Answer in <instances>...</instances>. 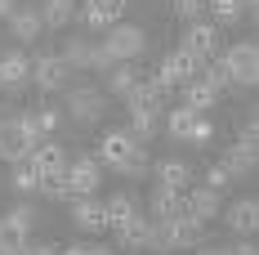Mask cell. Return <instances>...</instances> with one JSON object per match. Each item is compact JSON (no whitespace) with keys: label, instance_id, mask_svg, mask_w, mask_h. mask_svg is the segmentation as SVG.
Wrapping results in <instances>:
<instances>
[{"label":"cell","instance_id":"obj_6","mask_svg":"<svg viewBox=\"0 0 259 255\" xmlns=\"http://www.w3.org/2000/svg\"><path fill=\"white\" fill-rule=\"evenodd\" d=\"M103 103H107L103 90H94V85H72V90H67V117L80 121V126H90V121L103 112Z\"/></svg>","mask_w":259,"mask_h":255},{"label":"cell","instance_id":"obj_32","mask_svg":"<svg viewBox=\"0 0 259 255\" xmlns=\"http://www.w3.org/2000/svg\"><path fill=\"white\" fill-rule=\"evenodd\" d=\"M201 81H206L210 90H228V85H233L228 67H224V58H206V63H201Z\"/></svg>","mask_w":259,"mask_h":255},{"label":"cell","instance_id":"obj_18","mask_svg":"<svg viewBox=\"0 0 259 255\" xmlns=\"http://www.w3.org/2000/svg\"><path fill=\"white\" fill-rule=\"evenodd\" d=\"M170 233H175V251H192V246H201L206 242V224L201 220H192V215H179V220H170Z\"/></svg>","mask_w":259,"mask_h":255},{"label":"cell","instance_id":"obj_42","mask_svg":"<svg viewBox=\"0 0 259 255\" xmlns=\"http://www.w3.org/2000/svg\"><path fill=\"white\" fill-rule=\"evenodd\" d=\"M14 9H18V0H0V18H9Z\"/></svg>","mask_w":259,"mask_h":255},{"label":"cell","instance_id":"obj_16","mask_svg":"<svg viewBox=\"0 0 259 255\" xmlns=\"http://www.w3.org/2000/svg\"><path fill=\"white\" fill-rule=\"evenodd\" d=\"M224 220H228V229H233L237 237H250V233H255V224H259V202H255V197H241V202H237Z\"/></svg>","mask_w":259,"mask_h":255},{"label":"cell","instance_id":"obj_26","mask_svg":"<svg viewBox=\"0 0 259 255\" xmlns=\"http://www.w3.org/2000/svg\"><path fill=\"white\" fill-rule=\"evenodd\" d=\"M156 121H161V112H148V107H130V134L139 139V143H148L156 134Z\"/></svg>","mask_w":259,"mask_h":255},{"label":"cell","instance_id":"obj_23","mask_svg":"<svg viewBox=\"0 0 259 255\" xmlns=\"http://www.w3.org/2000/svg\"><path fill=\"white\" fill-rule=\"evenodd\" d=\"M76 14V0H40V18H45V31H58V27L72 23Z\"/></svg>","mask_w":259,"mask_h":255},{"label":"cell","instance_id":"obj_39","mask_svg":"<svg viewBox=\"0 0 259 255\" xmlns=\"http://www.w3.org/2000/svg\"><path fill=\"white\" fill-rule=\"evenodd\" d=\"M63 246H54V242H27L23 246V255H58Z\"/></svg>","mask_w":259,"mask_h":255},{"label":"cell","instance_id":"obj_44","mask_svg":"<svg viewBox=\"0 0 259 255\" xmlns=\"http://www.w3.org/2000/svg\"><path fill=\"white\" fill-rule=\"evenodd\" d=\"M58 255H85V246H67V251H58Z\"/></svg>","mask_w":259,"mask_h":255},{"label":"cell","instance_id":"obj_14","mask_svg":"<svg viewBox=\"0 0 259 255\" xmlns=\"http://www.w3.org/2000/svg\"><path fill=\"white\" fill-rule=\"evenodd\" d=\"M121 14H125V0H85V9H80V18L90 27H112L121 23Z\"/></svg>","mask_w":259,"mask_h":255},{"label":"cell","instance_id":"obj_37","mask_svg":"<svg viewBox=\"0 0 259 255\" xmlns=\"http://www.w3.org/2000/svg\"><path fill=\"white\" fill-rule=\"evenodd\" d=\"M233 148H241V153H255V148H259V126H255V121H250V126L237 134V143H233Z\"/></svg>","mask_w":259,"mask_h":255},{"label":"cell","instance_id":"obj_41","mask_svg":"<svg viewBox=\"0 0 259 255\" xmlns=\"http://www.w3.org/2000/svg\"><path fill=\"white\" fill-rule=\"evenodd\" d=\"M192 255H228V246H206L201 242V246H192Z\"/></svg>","mask_w":259,"mask_h":255},{"label":"cell","instance_id":"obj_45","mask_svg":"<svg viewBox=\"0 0 259 255\" xmlns=\"http://www.w3.org/2000/svg\"><path fill=\"white\" fill-rule=\"evenodd\" d=\"M241 9H250V14H255V9H259V0H241Z\"/></svg>","mask_w":259,"mask_h":255},{"label":"cell","instance_id":"obj_2","mask_svg":"<svg viewBox=\"0 0 259 255\" xmlns=\"http://www.w3.org/2000/svg\"><path fill=\"white\" fill-rule=\"evenodd\" d=\"M99 179H103V166H99V157H76L67 170H63V197H94V188H99Z\"/></svg>","mask_w":259,"mask_h":255},{"label":"cell","instance_id":"obj_21","mask_svg":"<svg viewBox=\"0 0 259 255\" xmlns=\"http://www.w3.org/2000/svg\"><path fill=\"white\" fill-rule=\"evenodd\" d=\"M188 179H192V166L188 161H175V157H165V161H156V184L161 188H188Z\"/></svg>","mask_w":259,"mask_h":255},{"label":"cell","instance_id":"obj_25","mask_svg":"<svg viewBox=\"0 0 259 255\" xmlns=\"http://www.w3.org/2000/svg\"><path fill=\"white\" fill-rule=\"evenodd\" d=\"M134 85H139V72H134L130 63H116V67L107 72V94H116V99H130Z\"/></svg>","mask_w":259,"mask_h":255},{"label":"cell","instance_id":"obj_22","mask_svg":"<svg viewBox=\"0 0 259 255\" xmlns=\"http://www.w3.org/2000/svg\"><path fill=\"white\" fill-rule=\"evenodd\" d=\"M183 90V107H192V112H197V117H201V112H206V107H214V99H219V90H210L206 81L197 77V81H188V85H179Z\"/></svg>","mask_w":259,"mask_h":255},{"label":"cell","instance_id":"obj_19","mask_svg":"<svg viewBox=\"0 0 259 255\" xmlns=\"http://www.w3.org/2000/svg\"><path fill=\"white\" fill-rule=\"evenodd\" d=\"M219 197H224V193H210L206 184H201V188H197V193H188L183 202H188V215H192V220H201V224H210V220L219 215V206H224Z\"/></svg>","mask_w":259,"mask_h":255},{"label":"cell","instance_id":"obj_4","mask_svg":"<svg viewBox=\"0 0 259 255\" xmlns=\"http://www.w3.org/2000/svg\"><path fill=\"white\" fill-rule=\"evenodd\" d=\"M201 63H206V58H197V54H188V50H170L165 63H161V72H156V81H161L165 90H179V85L201 77Z\"/></svg>","mask_w":259,"mask_h":255},{"label":"cell","instance_id":"obj_24","mask_svg":"<svg viewBox=\"0 0 259 255\" xmlns=\"http://www.w3.org/2000/svg\"><path fill=\"white\" fill-rule=\"evenodd\" d=\"M134 210H139V202H134L130 193H112V197H107V202H103L107 229H116V224H125V220H130V215H134Z\"/></svg>","mask_w":259,"mask_h":255},{"label":"cell","instance_id":"obj_7","mask_svg":"<svg viewBox=\"0 0 259 255\" xmlns=\"http://www.w3.org/2000/svg\"><path fill=\"white\" fill-rule=\"evenodd\" d=\"M31 139H27V130L18 117H0V157L5 161H23V157H31Z\"/></svg>","mask_w":259,"mask_h":255},{"label":"cell","instance_id":"obj_29","mask_svg":"<svg viewBox=\"0 0 259 255\" xmlns=\"http://www.w3.org/2000/svg\"><path fill=\"white\" fill-rule=\"evenodd\" d=\"M224 175H228V179L255 175V153H241V148H233V153L224 157Z\"/></svg>","mask_w":259,"mask_h":255},{"label":"cell","instance_id":"obj_8","mask_svg":"<svg viewBox=\"0 0 259 255\" xmlns=\"http://www.w3.org/2000/svg\"><path fill=\"white\" fill-rule=\"evenodd\" d=\"M67 77H72V72H67V63H63L58 54H40V58L31 63V81H36V90H45V94H50V90H63Z\"/></svg>","mask_w":259,"mask_h":255},{"label":"cell","instance_id":"obj_33","mask_svg":"<svg viewBox=\"0 0 259 255\" xmlns=\"http://www.w3.org/2000/svg\"><path fill=\"white\" fill-rule=\"evenodd\" d=\"M112 170H116V175H125V179H139L143 170H148V153H143V143H134V153H130L125 161H116Z\"/></svg>","mask_w":259,"mask_h":255},{"label":"cell","instance_id":"obj_12","mask_svg":"<svg viewBox=\"0 0 259 255\" xmlns=\"http://www.w3.org/2000/svg\"><path fill=\"white\" fill-rule=\"evenodd\" d=\"M170 90H165V85H161V81H139V85H134V90H130V107H148V112H165V107H170Z\"/></svg>","mask_w":259,"mask_h":255},{"label":"cell","instance_id":"obj_9","mask_svg":"<svg viewBox=\"0 0 259 255\" xmlns=\"http://www.w3.org/2000/svg\"><path fill=\"white\" fill-rule=\"evenodd\" d=\"M9 31H14V41H40L45 36V18H40V9L36 5H18L14 14H9Z\"/></svg>","mask_w":259,"mask_h":255},{"label":"cell","instance_id":"obj_11","mask_svg":"<svg viewBox=\"0 0 259 255\" xmlns=\"http://www.w3.org/2000/svg\"><path fill=\"white\" fill-rule=\"evenodd\" d=\"M148 220H179V215H188V202H183V193L179 188H161L156 184L152 188V202H148Z\"/></svg>","mask_w":259,"mask_h":255},{"label":"cell","instance_id":"obj_35","mask_svg":"<svg viewBox=\"0 0 259 255\" xmlns=\"http://www.w3.org/2000/svg\"><path fill=\"white\" fill-rule=\"evenodd\" d=\"M175 14H179L183 23H201V14H206V0H175Z\"/></svg>","mask_w":259,"mask_h":255},{"label":"cell","instance_id":"obj_15","mask_svg":"<svg viewBox=\"0 0 259 255\" xmlns=\"http://www.w3.org/2000/svg\"><path fill=\"white\" fill-rule=\"evenodd\" d=\"M72 220H76V229H85V233H103L107 229L103 202H94V197H76V202H72Z\"/></svg>","mask_w":259,"mask_h":255},{"label":"cell","instance_id":"obj_40","mask_svg":"<svg viewBox=\"0 0 259 255\" xmlns=\"http://www.w3.org/2000/svg\"><path fill=\"white\" fill-rule=\"evenodd\" d=\"M228 255H259L255 242H237V246H228Z\"/></svg>","mask_w":259,"mask_h":255},{"label":"cell","instance_id":"obj_28","mask_svg":"<svg viewBox=\"0 0 259 255\" xmlns=\"http://www.w3.org/2000/svg\"><path fill=\"white\" fill-rule=\"evenodd\" d=\"M27 233L14 224V220H0V255H23Z\"/></svg>","mask_w":259,"mask_h":255},{"label":"cell","instance_id":"obj_1","mask_svg":"<svg viewBox=\"0 0 259 255\" xmlns=\"http://www.w3.org/2000/svg\"><path fill=\"white\" fill-rule=\"evenodd\" d=\"M219 58H224L233 85H246V90H250V85L259 81V45L255 41H237V45H228V50H219Z\"/></svg>","mask_w":259,"mask_h":255},{"label":"cell","instance_id":"obj_5","mask_svg":"<svg viewBox=\"0 0 259 255\" xmlns=\"http://www.w3.org/2000/svg\"><path fill=\"white\" fill-rule=\"evenodd\" d=\"M179 50L197 54V58H219V50H224V41H219V27H214V23H188V27H183Z\"/></svg>","mask_w":259,"mask_h":255},{"label":"cell","instance_id":"obj_27","mask_svg":"<svg viewBox=\"0 0 259 255\" xmlns=\"http://www.w3.org/2000/svg\"><path fill=\"white\" fill-rule=\"evenodd\" d=\"M210 18H214V27L224 31V27H233L237 18H241V0H206Z\"/></svg>","mask_w":259,"mask_h":255},{"label":"cell","instance_id":"obj_17","mask_svg":"<svg viewBox=\"0 0 259 255\" xmlns=\"http://www.w3.org/2000/svg\"><path fill=\"white\" fill-rule=\"evenodd\" d=\"M143 242H148V215H130L125 224H116V246L121 251H143Z\"/></svg>","mask_w":259,"mask_h":255},{"label":"cell","instance_id":"obj_13","mask_svg":"<svg viewBox=\"0 0 259 255\" xmlns=\"http://www.w3.org/2000/svg\"><path fill=\"white\" fill-rule=\"evenodd\" d=\"M134 143H139V139H134V134H130V130H112V134H103V143H99V166H116V161H125L130 153H134Z\"/></svg>","mask_w":259,"mask_h":255},{"label":"cell","instance_id":"obj_30","mask_svg":"<svg viewBox=\"0 0 259 255\" xmlns=\"http://www.w3.org/2000/svg\"><path fill=\"white\" fill-rule=\"evenodd\" d=\"M192 121H197V112L192 107H170V117H165V130H170V139H188V130H192Z\"/></svg>","mask_w":259,"mask_h":255},{"label":"cell","instance_id":"obj_36","mask_svg":"<svg viewBox=\"0 0 259 255\" xmlns=\"http://www.w3.org/2000/svg\"><path fill=\"white\" fill-rule=\"evenodd\" d=\"M210 139H214V126L197 117V121H192V130H188V139H183V143H197V148H206Z\"/></svg>","mask_w":259,"mask_h":255},{"label":"cell","instance_id":"obj_31","mask_svg":"<svg viewBox=\"0 0 259 255\" xmlns=\"http://www.w3.org/2000/svg\"><path fill=\"white\" fill-rule=\"evenodd\" d=\"M18 193H31V188H40V170L31 166V157H23V161H14V179H9Z\"/></svg>","mask_w":259,"mask_h":255},{"label":"cell","instance_id":"obj_38","mask_svg":"<svg viewBox=\"0 0 259 255\" xmlns=\"http://www.w3.org/2000/svg\"><path fill=\"white\" fill-rule=\"evenodd\" d=\"M228 184H233V179L224 175V166H214V170H206V188H210V193H224Z\"/></svg>","mask_w":259,"mask_h":255},{"label":"cell","instance_id":"obj_3","mask_svg":"<svg viewBox=\"0 0 259 255\" xmlns=\"http://www.w3.org/2000/svg\"><path fill=\"white\" fill-rule=\"evenodd\" d=\"M103 50L112 54L116 63H130V58H139V54L148 50V31H143V27H130V23H112Z\"/></svg>","mask_w":259,"mask_h":255},{"label":"cell","instance_id":"obj_43","mask_svg":"<svg viewBox=\"0 0 259 255\" xmlns=\"http://www.w3.org/2000/svg\"><path fill=\"white\" fill-rule=\"evenodd\" d=\"M85 255H116L112 246H85Z\"/></svg>","mask_w":259,"mask_h":255},{"label":"cell","instance_id":"obj_20","mask_svg":"<svg viewBox=\"0 0 259 255\" xmlns=\"http://www.w3.org/2000/svg\"><path fill=\"white\" fill-rule=\"evenodd\" d=\"M58 58L67 63V72H90V63H94V45H90L85 36H67V45H63Z\"/></svg>","mask_w":259,"mask_h":255},{"label":"cell","instance_id":"obj_34","mask_svg":"<svg viewBox=\"0 0 259 255\" xmlns=\"http://www.w3.org/2000/svg\"><path fill=\"white\" fill-rule=\"evenodd\" d=\"M5 220H14V224H18L23 233H31V224H36V206H31V202H18L14 210H9V215H5Z\"/></svg>","mask_w":259,"mask_h":255},{"label":"cell","instance_id":"obj_10","mask_svg":"<svg viewBox=\"0 0 259 255\" xmlns=\"http://www.w3.org/2000/svg\"><path fill=\"white\" fill-rule=\"evenodd\" d=\"M23 81H31V58H27L23 50H9V54H0V90H18Z\"/></svg>","mask_w":259,"mask_h":255}]
</instances>
